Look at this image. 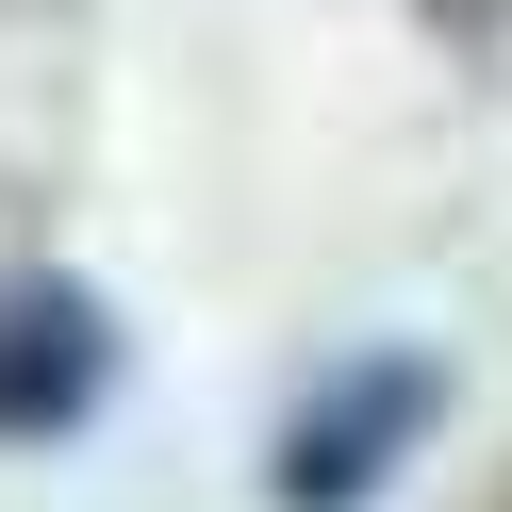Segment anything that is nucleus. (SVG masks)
Listing matches in <instances>:
<instances>
[{
  "instance_id": "nucleus-1",
  "label": "nucleus",
  "mask_w": 512,
  "mask_h": 512,
  "mask_svg": "<svg viewBox=\"0 0 512 512\" xmlns=\"http://www.w3.org/2000/svg\"><path fill=\"white\" fill-rule=\"evenodd\" d=\"M83 397V314L67 298H17V364H0V430H50Z\"/></svg>"
}]
</instances>
